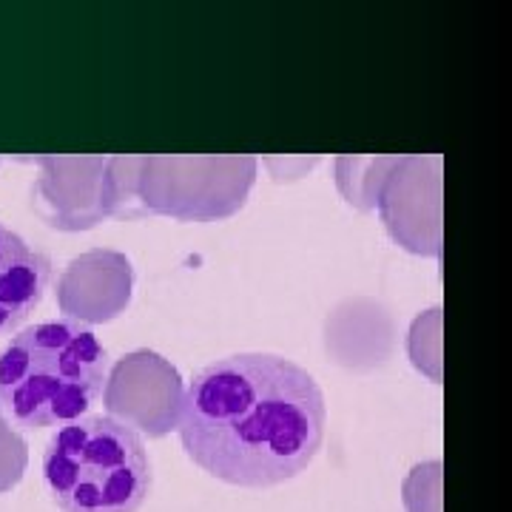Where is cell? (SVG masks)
Wrapping results in <instances>:
<instances>
[{"instance_id":"cell-1","label":"cell","mask_w":512,"mask_h":512,"mask_svg":"<svg viewBox=\"0 0 512 512\" xmlns=\"http://www.w3.org/2000/svg\"><path fill=\"white\" fill-rule=\"evenodd\" d=\"M177 430L185 456L231 487L265 490L308 470L328 404L305 367L276 353H237L188 382Z\"/></svg>"},{"instance_id":"cell-2","label":"cell","mask_w":512,"mask_h":512,"mask_svg":"<svg viewBox=\"0 0 512 512\" xmlns=\"http://www.w3.org/2000/svg\"><path fill=\"white\" fill-rule=\"evenodd\" d=\"M109 353L86 322L46 319L0 353V407L20 430L83 419L103 396Z\"/></svg>"},{"instance_id":"cell-3","label":"cell","mask_w":512,"mask_h":512,"mask_svg":"<svg viewBox=\"0 0 512 512\" xmlns=\"http://www.w3.org/2000/svg\"><path fill=\"white\" fill-rule=\"evenodd\" d=\"M43 481L63 512H137L151 493L146 441L111 416L69 421L46 444Z\"/></svg>"},{"instance_id":"cell-4","label":"cell","mask_w":512,"mask_h":512,"mask_svg":"<svg viewBox=\"0 0 512 512\" xmlns=\"http://www.w3.org/2000/svg\"><path fill=\"white\" fill-rule=\"evenodd\" d=\"M52 279V262L0 222V336L18 330Z\"/></svg>"},{"instance_id":"cell-5","label":"cell","mask_w":512,"mask_h":512,"mask_svg":"<svg viewBox=\"0 0 512 512\" xmlns=\"http://www.w3.org/2000/svg\"><path fill=\"white\" fill-rule=\"evenodd\" d=\"M26 467V450L23 441L0 421V493L12 490L23 476Z\"/></svg>"}]
</instances>
